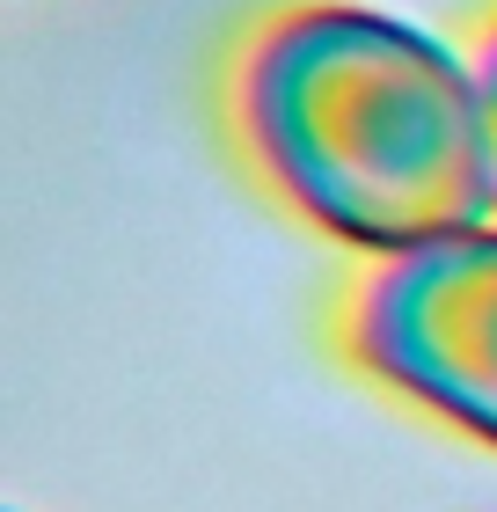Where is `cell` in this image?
<instances>
[{"instance_id": "obj_1", "label": "cell", "mask_w": 497, "mask_h": 512, "mask_svg": "<svg viewBox=\"0 0 497 512\" xmlns=\"http://www.w3.org/2000/svg\"><path fill=\"white\" fill-rule=\"evenodd\" d=\"M256 183L366 264L490 227L476 66L359 0L271 8L227 74Z\"/></svg>"}, {"instance_id": "obj_2", "label": "cell", "mask_w": 497, "mask_h": 512, "mask_svg": "<svg viewBox=\"0 0 497 512\" xmlns=\"http://www.w3.org/2000/svg\"><path fill=\"white\" fill-rule=\"evenodd\" d=\"M344 352L395 403L497 454V220L366 264Z\"/></svg>"}, {"instance_id": "obj_3", "label": "cell", "mask_w": 497, "mask_h": 512, "mask_svg": "<svg viewBox=\"0 0 497 512\" xmlns=\"http://www.w3.org/2000/svg\"><path fill=\"white\" fill-rule=\"evenodd\" d=\"M468 66H476V103H483V161H490V220H497V22L476 37V52H468Z\"/></svg>"}]
</instances>
